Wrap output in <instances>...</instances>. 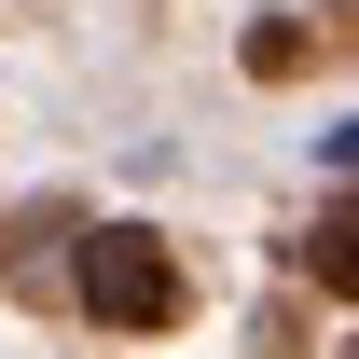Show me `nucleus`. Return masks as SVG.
I'll return each instance as SVG.
<instances>
[{
  "instance_id": "1",
  "label": "nucleus",
  "mask_w": 359,
  "mask_h": 359,
  "mask_svg": "<svg viewBox=\"0 0 359 359\" xmlns=\"http://www.w3.org/2000/svg\"><path fill=\"white\" fill-rule=\"evenodd\" d=\"M69 290H83L97 332H180V304H194V276H180V249L152 222H97L83 263H69Z\"/></svg>"
},
{
  "instance_id": "2",
  "label": "nucleus",
  "mask_w": 359,
  "mask_h": 359,
  "mask_svg": "<svg viewBox=\"0 0 359 359\" xmlns=\"http://www.w3.org/2000/svg\"><path fill=\"white\" fill-rule=\"evenodd\" d=\"M290 263H304L318 290L346 304V290H359V235H346V208H318V235H304V249H290Z\"/></svg>"
}]
</instances>
